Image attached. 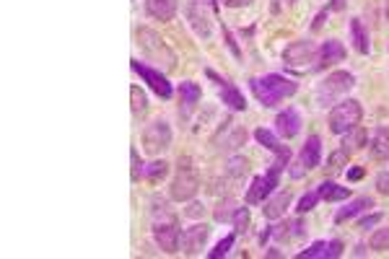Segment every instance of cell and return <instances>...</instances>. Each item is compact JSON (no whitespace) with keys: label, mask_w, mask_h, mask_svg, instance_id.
I'll use <instances>...</instances> for the list:
<instances>
[{"label":"cell","mask_w":389,"mask_h":259,"mask_svg":"<svg viewBox=\"0 0 389 259\" xmlns=\"http://www.w3.org/2000/svg\"><path fill=\"white\" fill-rule=\"evenodd\" d=\"M342 254V244L340 241H317V244H311L309 249H304V251H298V259H335Z\"/></svg>","instance_id":"9a60e30c"},{"label":"cell","mask_w":389,"mask_h":259,"mask_svg":"<svg viewBox=\"0 0 389 259\" xmlns=\"http://www.w3.org/2000/svg\"><path fill=\"white\" fill-rule=\"evenodd\" d=\"M368 208H374L371 197H355V200H351L345 208H340V210L335 212V223H345V221H351V218H355L358 212L368 210Z\"/></svg>","instance_id":"ffe728a7"},{"label":"cell","mask_w":389,"mask_h":259,"mask_svg":"<svg viewBox=\"0 0 389 259\" xmlns=\"http://www.w3.org/2000/svg\"><path fill=\"white\" fill-rule=\"evenodd\" d=\"M317 52L319 49L311 42L301 39V42H294L283 49V62L294 71H309V68H314L311 62H317Z\"/></svg>","instance_id":"ba28073f"},{"label":"cell","mask_w":389,"mask_h":259,"mask_svg":"<svg viewBox=\"0 0 389 259\" xmlns=\"http://www.w3.org/2000/svg\"><path fill=\"white\" fill-rule=\"evenodd\" d=\"M179 96H182V104L187 106V109H192V106L200 101L202 91L195 81H185L182 86H179Z\"/></svg>","instance_id":"484cf974"},{"label":"cell","mask_w":389,"mask_h":259,"mask_svg":"<svg viewBox=\"0 0 389 259\" xmlns=\"http://www.w3.org/2000/svg\"><path fill=\"white\" fill-rule=\"evenodd\" d=\"M355 86V78H353V73H348V71H335L327 75V81L325 83H319V88H317V101L322 106H327L332 104L335 99H340L342 94H348L351 88Z\"/></svg>","instance_id":"8992f818"},{"label":"cell","mask_w":389,"mask_h":259,"mask_svg":"<svg viewBox=\"0 0 389 259\" xmlns=\"http://www.w3.org/2000/svg\"><path fill=\"white\" fill-rule=\"evenodd\" d=\"M319 200H322V197H319V192H307V195L298 200V208H296V210L304 215V212L314 210V205H317Z\"/></svg>","instance_id":"d6a6232c"},{"label":"cell","mask_w":389,"mask_h":259,"mask_svg":"<svg viewBox=\"0 0 389 259\" xmlns=\"http://www.w3.org/2000/svg\"><path fill=\"white\" fill-rule=\"evenodd\" d=\"M288 202H291V192H288V189L278 192L275 197H270V200L265 202V208H262L265 218H268V221H278L281 215H285V208H288Z\"/></svg>","instance_id":"d6986e66"},{"label":"cell","mask_w":389,"mask_h":259,"mask_svg":"<svg viewBox=\"0 0 389 259\" xmlns=\"http://www.w3.org/2000/svg\"><path fill=\"white\" fill-rule=\"evenodd\" d=\"M130 161H132V174H130V177H132V182H138V179H141V156H138V151H135V148H132V151H130Z\"/></svg>","instance_id":"e575fe53"},{"label":"cell","mask_w":389,"mask_h":259,"mask_svg":"<svg viewBox=\"0 0 389 259\" xmlns=\"http://www.w3.org/2000/svg\"><path fill=\"white\" fill-rule=\"evenodd\" d=\"M368 247L374 251H387L389 249V228H377L371 238H368Z\"/></svg>","instance_id":"f1b7e54d"},{"label":"cell","mask_w":389,"mask_h":259,"mask_svg":"<svg viewBox=\"0 0 389 259\" xmlns=\"http://www.w3.org/2000/svg\"><path fill=\"white\" fill-rule=\"evenodd\" d=\"M368 148H371V156H374L377 161H387L389 158V125L379 127L377 132L371 135Z\"/></svg>","instance_id":"44dd1931"},{"label":"cell","mask_w":389,"mask_h":259,"mask_svg":"<svg viewBox=\"0 0 389 259\" xmlns=\"http://www.w3.org/2000/svg\"><path fill=\"white\" fill-rule=\"evenodd\" d=\"M135 39H138L143 55H145L148 60H154V62H158V65H164L166 71H172V68L177 65V55L166 47V42L158 36V32H154V29H145V26H143V29H138Z\"/></svg>","instance_id":"3957f363"},{"label":"cell","mask_w":389,"mask_h":259,"mask_svg":"<svg viewBox=\"0 0 389 259\" xmlns=\"http://www.w3.org/2000/svg\"><path fill=\"white\" fill-rule=\"evenodd\" d=\"M154 238L156 244L164 249L166 254H177L179 251V218L166 208V202L154 200Z\"/></svg>","instance_id":"7a4b0ae2"},{"label":"cell","mask_w":389,"mask_h":259,"mask_svg":"<svg viewBox=\"0 0 389 259\" xmlns=\"http://www.w3.org/2000/svg\"><path fill=\"white\" fill-rule=\"evenodd\" d=\"M366 143V130L361 127H353L345 132V138H342V151L345 153H355V151H361Z\"/></svg>","instance_id":"d4e9b609"},{"label":"cell","mask_w":389,"mask_h":259,"mask_svg":"<svg viewBox=\"0 0 389 259\" xmlns=\"http://www.w3.org/2000/svg\"><path fill=\"white\" fill-rule=\"evenodd\" d=\"M301 164L307 169H319V164H322V140H319V135H309L307 138V145L301 148Z\"/></svg>","instance_id":"e0dca14e"},{"label":"cell","mask_w":389,"mask_h":259,"mask_svg":"<svg viewBox=\"0 0 389 259\" xmlns=\"http://www.w3.org/2000/svg\"><path fill=\"white\" fill-rule=\"evenodd\" d=\"M234 241H236V236H234V234L224 236V238H221V241L215 244V249H213L208 257H211V259H221L224 254H228V249L234 247Z\"/></svg>","instance_id":"4dcf8cb0"},{"label":"cell","mask_w":389,"mask_h":259,"mask_svg":"<svg viewBox=\"0 0 389 259\" xmlns=\"http://www.w3.org/2000/svg\"><path fill=\"white\" fill-rule=\"evenodd\" d=\"M208 75L221 83L218 94H221V99H224V104H226V106H231L234 112H244V109H247V99H244V94H241V91L236 88L234 83H228V81H224V78H218L215 73H208Z\"/></svg>","instance_id":"5bb4252c"},{"label":"cell","mask_w":389,"mask_h":259,"mask_svg":"<svg viewBox=\"0 0 389 259\" xmlns=\"http://www.w3.org/2000/svg\"><path fill=\"white\" fill-rule=\"evenodd\" d=\"M132 71L138 73L143 81L154 88V94H158L161 99H169V96H172V83H169V78H166L161 71L148 68V65H143V62H138V60H132Z\"/></svg>","instance_id":"30bf717a"},{"label":"cell","mask_w":389,"mask_h":259,"mask_svg":"<svg viewBox=\"0 0 389 259\" xmlns=\"http://www.w3.org/2000/svg\"><path fill=\"white\" fill-rule=\"evenodd\" d=\"M145 11L158 21H172L177 13V0H145Z\"/></svg>","instance_id":"ac0fdd59"},{"label":"cell","mask_w":389,"mask_h":259,"mask_svg":"<svg viewBox=\"0 0 389 259\" xmlns=\"http://www.w3.org/2000/svg\"><path fill=\"white\" fill-rule=\"evenodd\" d=\"M224 5H228V8H241V5H249L252 0H221Z\"/></svg>","instance_id":"74e56055"},{"label":"cell","mask_w":389,"mask_h":259,"mask_svg":"<svg viewBox=\"0 0 389 259\" xmlns=\"http://www.w3.org/2000/svg\"><path fill=\"white\" fill-rule=\"evenodd\" d=\"M130 99H132V117L143 119L145 112H148V99H145V94H143L138 86H132V88H130Z\"/></svg>","instance_id":"4316f807"},{"label":"cell","mask_w":389,"mask_h":259,"mask_svg":"<svg viewBox=\"0 0 389 259\" xmlns=\"http://www.w3.org/2000/svg\"><path fill=\"white\" fill-rule=\"evenodd\" d=\"M169 145H172V127H169L166 119H156V122H151L148 127L143 130V148H145V153L158 156Z\"/></svg>","instance_id":"52a82bcc"},{"label":"cell","mask_w":389,"mask_h":259,"mask_svg":"<svg viewBox=\"0 0 389 259\" xmlns=\"http://www.w3.org/2000/svg\"><path fill=\"white\" fill-rule=\"evenodd\" d=\"M379 221H381V215H379V212H377V215H368V218H361V221H358V228L368 231V228H374Z\"/></svg>","instance_id":"d590c367"},{"label":"cell","mask_w":389,"mask_h":259,"mask_svg":"<svg viewBox=\"0 0 389 259\" xmlns=\"http://www.w3.org/2000/svg\"><path fill=\"white\" fill-rule=\"evenodd\" d=\"M387 24H389V0H387Z\"/></svg>","instance_id":"60d3db41"},{"label":"cell","mask_w":389,"mask_h":259,"mask_svg":"<svg viewBox=\"0 0 389 259\" xmlns=\"http://www.w3.org/2000/svg\"><path fill=\"white\" fill-rule=\"evenodd\" d=\"M342 5H345V0H335V3H332L335 11H342Z\"/></svg>","instance_id":"ab89813d"},{"label":"cell","mask_w":389,"mask_h":259,"mask_svg":"<svg viewBox=\"0 0 389 259\" xmlns=\"http://www.w3.org/2000/svg\"><path fill=\"white\" fill-rule=\"evenodd\" d=\"M348 156L351 153H345V151H335V153H330V158H327V171L330 174H338V171H342V166L348 164Z\"/></svg>","instance_id":"f546056e"},{"label":"cell","mask_w":389,"mask_h":259,"mask_svg":"<svg viewBox=\"0 0 389 259\" xmlns=\"http://www.w3.org/2000/svg\"><path fill=\"white\" fill-rule=\"evenodd\" d=\"M247 169H249L247 158H231V161H228V174H231V177L247 174Z\"/></svg>","instance_id":"836d02e7"},{"label":"cell","mask_w":389,"mask_h":259,"mask_svg":"<svg viewBox=\"0 0 389 259\" xmlns=\"http://www.w3.org/2000/svg\"><path fill=\"white\" fill-rule=\"evenodd\" d=\"M272 192L268 189V182L265 177H255L252 182V187L247 192V205H259V202H265V197H270Z\"/></svg>","instance_id":"cb8c5ba5"},{"label":"cell","mask_w":389,"mask_h":259,"mask_svg":"<svg viewBox=\"0 0 389 259\" xmlns=\"http://www.w3.org/2000/svg\"><path fill=\"white\" fill-rule=\"evenodd\" d=\"M345 60V47H342V42L338 39H327L317 52V71H325V68H332V65H338Z\"/></svg>","instance_id":"7c38bea8"},{"label":"cell","mask_w":389,"mask_h":259,"mask_svg":"<svg viewBox=\"0 0 389 259\" xmlns=\"http://www.w3.org/2000/svg\"><path fill=\"white\" fill-rule=\"evenodd\" d=\"M208 236H211V225L208 223H195V225H189V228H185L182 236H179V249H182V254H187V257L200 254L205 241H208Z\"/></svg>","instance_id":"9c48e42d"},{"label":"cell","mask_w":389,"mask_h":259,"mask_svg":"<svg viewBox=\"0 0 389 259\" xmlns=\"http://www.w3.org/2000/svg\"><path fill=\"white\" fill-rule=\"evenodd\" d=\"M275 132H278L281 138H285V140L296 138V135L301 132V114L288 106L285 112H281V114L275 117Z\"/></svg>","instance_id":"4fadbf2b"},{"label":"cell","mask_w":389,"mask_h":259,"mask_svg":"<svg viewBox=\"0 0 389 259\" xmlns=\"http://www.w3.org/2000/svg\"><path fill=\"white\" fill-rule=\"evenodd\" d=\"M361 117H364L361 101H355V99H345V101L332 106L330 130L335 132V135H345L348 130H353V127L361 125Z\"/></svg>","instance_id":"277c9868"},{"label":"cell","mask_w":389,"mask_h":259,"mask_svg":"<svg viewBox=\"0 0 389 259\" xmlns=\"http://www.w3.org/2000/svg\"><path fill=\"white\" fill-rule=\"evenodd\" d=\"M205 8H215L213 0H189L187 18H189V24H192V29L208 39V36H211V16L205 13Z\"/></svg>","instance_id":"8fae6325"},{"label":"cell","mask_w":389,"mask_h":259,"mask_svg":"<svg viewBox=\"0 0 389 259\" xmlns=\"http://www.w3.org/2000/svg\"><path fill=\"white\" fill-rule=\"evenodd\" d=\"M198 189H200V177H198V171L189 166V161L182 164V158H179V171H177V177L172 179V187H169L172 200L187 202L198 195Z\"/></svg>","instance_id":"5b68a950"},{"label":"cell","mask_w":389,"mask_h":259,"mask_svg":"<svg viewBox=\"0 0 389 259\" xmlns=\"http://www.w3.org/2000/svg\"><path fill=\"white\" fill-rule=\"evenodd\" d=\"M143 174L156 184V182H161V179L169 174V164H166V161H154V164H148L143 169Z\"/></svg>","instance_id":"83f0119b"},{"label":"cell","mask_w":389,"mask_h":259,"mask_svg":"<svg viewBox=\"0 0 389 259\" xmlns=\"http://www.w3.org/2000/svg\"><path fill=\"white\" fill-rule=\"evenodd\" d=\"M252 86V94L265 109H272L281 101L291 99V96L298 91V83L285 78V75H278V73H270V75H259V78H252L249 81Z\"/></svg>","instance_id":"6da1fadb"},{"label":"cell","mask_w":389,"mask_h":259,"mask_svg":"<svg viewBox=\"0 0 389 259\" xmlns=\"http://www.w3.org/2000/svg\"><path fill=\"white\" fill-rule=\"evenodd\" d=\"M317 192H319V197L327 202L348 200V197H351V187H340V184H335V182H322Z\"/></svg>","instance_id":"603a6c76"},{"label":"cell","mask_w":389,"mask_h":259,"mask_svg":"<svg viewBox=\"0 0 389 259\" xmlns=\"http://www.w3.org/2000/svg\"><path fill=\"white\" fill-rule=\"evenodd\" d=\"M255 140H257L259 145H265L268 151H272V153L278 156V158H288V161H291V151H288V145H283V143L278 140V138L272 135L270 130L257 127V130H255Z\"/></svg>","instance_id":"2e32d148"},{"label":"cell","mask_w":389,"mask_h":259,"mask_svg":"<svg viewBox=\"0 0 389 259\" xmlns=\"http://www.w3.org/2000/svg\"><path fill=\"white\" fill-rule=\"evenodd\" d=\"M351 39H353L355 52H361V55H368V52H371L368 32H366V26H364L361 18H353V21H351Z\"/></svg>","instance_id":"7402d4cb"},{"label":"cell","mask_w":389,"mask_h":259,"mask_svg":"<svg viewBox=\"0 0 389 259\" xmlns=\"http://www.w3.org/2000/svg\"><path fill=\"white\" fill-rule=\"evenodd\" d=\"M247 225H249V210L247 208H236V212H234L236 234H247Z\"/></svg>","instance_id":"1f68e13d"},{"label":"cell","mask_w":389,"mask_h":259,"mask_svg":"<svg viewBox=\"0 0 389 259\" xmlns=\"http://www.w3.org/2000/svg\"><path fill=\"white\" fill-rule=\"evenodd\" d=\"M364 177V169H348V179H353V182H358V179Z\"/></svg>","instance_id":"f35d334b"},{"label":"cell","mask_w":389,"mask_h":259,"mask_svg":"<svg viewBox=\"0 0 389 259\" xmlns=\"http://www.w3.org/2000/svg\"><path fill=\"white\" fill-rule=\"evenodd\" d=\"M377 184H379V192L389 195V174H387V171H381V174H379Z\"/></svg>","instance_id":"8d00e7d4"}]
</instances>
